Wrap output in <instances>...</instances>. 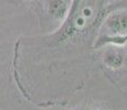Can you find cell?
<instances>
[{"mask_svg": "<svg viewBox=\"0 0 127 110\" xmlns=\"http://www.w3.org/2000/svg\"><path fill=\"white\" fill-rule=\"evenodd\" d=\"M49 12L52 17L62 19L67 12V4L64 0H52L49 4Z\"/></svg>", "mask_w": 127, "mask_h": 110, "instance_id": "obj_1", "label": "cell"}, {"mask_svg": "<svg viewBox=\"0 0 127 110\" xmlns=\"http://www.w3.org/2000/svg\"><path fill=\"white\" fill-rule=\"evenodd\" d=\"M104 62L106 63L109 67L113 68H118L123 65L124 63V56L122 53L114 51V52H108L105 56Z\"/></svg>", "mask_w": 127, "mask_h": 110, "instance_id": "obj_2", "label": "cell"}, {"mask_svg": "<svg viewBox=\"0 0 127 110\" xmlns=\"http://www.w3.org/2000/svg\"><path fill=\"white\" fill-rule=\"evenodd\" d=\"M27 1H33V0H27Z\"/></svg>", "mask_w": 127, "mask_h": 110, "instance_id": "obj_3", "label": "cell"}]
</instances>
